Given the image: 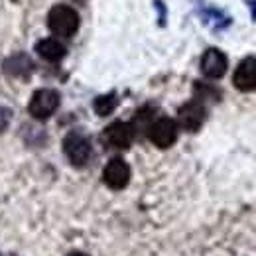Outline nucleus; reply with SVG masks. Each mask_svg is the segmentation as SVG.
Instances as JSON below:
<instances>
[{
	"instance_id": "20e7f679",
	"label": "nucleus",
	"mask_w": 256,
	"mask_h": 256,
	"mask_svg": "<svg viewBox=\"0 0 256 256\" xmlns=\"http://www.w3.org/2000/svg\"><path fill=\"white\" fill-rule=\"evenodd\" d=\"M148 138L154 146H158L162 150L170 148L172 144H176L178 140V122L168 118V116H162L158 120H154L150 128H148Z\"/></svg>"
},
{
	"instance_id": "9d476101",
	"label": "nucleus",
	"mask_w": 256,
	"mask_h": 256,
	"mask_svg": "<svg viewBox=\"0 0 256 256\" xmlns=\"http://www.w3.org/2000/svg\"><path fill=\"white\" fill-rule=\"evenodd\" d=\"M36 54H40V58H44L46 62H62L67 54V48L60 40L56 38H44L36 44Z\"/></svg>"
},
{
	"instance_id": "1a4fd4ad",
	"label": "nucleus",
	"mask_w": 256,
	"mask_h": 256,
	"mask_svg": "<svg viewBox=\"0 0 256 256\" xmlns=\"http://www.w3.org/2000/svg\"><path fill=\"white\" fill-rule=\"evenodd\" d=\"M102 136L108 146L124 150V148H130V144L134 142V126L130 122H112L110 126L104 128Z\"/></svg>"
},
{
	"instance_id": "9b49d317",
	"label": "nucleus",
	"mask_w": 256,
	"mask_h": 256,
	"mask_svg": "<svg viewBox=\"0 0 256 256\" xmlns=\"http://www.w3.org/2000/svg\"><path fill=\"white\" fill-rule=\"evenodd\" d=\"M4 69H6V73H10V75L24 77V75H28L34 69V64L30 62L28 56L16 54V56H12V58H8V60L4 62Z\"/></svg>"
},
{
	"instance_id": "39448f33",
	"label": "nucleus",
	"mask_w": 256,
	"mask_h": 256,
	"mask_svg": "<svg viewBox=\"0 0 256 256\" xmlns=\"http://www.w3.org/2000/svg\"><path fill=\"white\" fill-rule=\"evenodd\" d=\"M102 180L110 190H124L130 182V166L122 158H112L102 170Z\"/></svg>"
},
{
	"instance_id": "ddd939ff",
	"label": "nucleus",
	"mask_w": 256,
	"mask_h": 256,
	"mask_svg": "<svg viewBox=\"0 0 256 256\" xmlns=\"http://www.w3.org/2000/svg\"><path fill=\"white\" fill-rule=\"evenodd\" d=\"M8 120H10V110H6V108L0 106V132L8 126Z\"/></svg>"
},
{
	"instance_id": "0eeeda50",
	"label": "nucleus",
	"mask_w": 256,
	"mask_h": 256,
	"mask_svg": "<svg viewBox=\"0 0 256 256\" xmlns=\"http://www.w3.org/2000/svg\"><path fill=\"white\" fill-rule=\"evenodd\" d=\"M232 85H234L238 91H242V93L254 91L256 89V56H248V58H244L240 64L236 65L234 75H232Z\"/></svg>"
},
{
	"instance_id": "f03ea898",
	"label": "nucleus",
	"mask_w": 256,
	"mask_h": 256,
	"mask_svg": "<svg viewBox=\"0 0 256 256\" xmlns=\"http://www.w3.org/2000/svg\"><path fill=\"white\" fill-rule=\"evenodd\" d=\"M64 152L73 166L81 168L91 158V142L81 132H69L64 138Z\"/></svg>"
},
{
	"instance_id": "dca6fc26",
	"label": "nucleus",
	"mask_w": 256,
	"mask_h": 256,
	"mask_svg": "<svg viewBox=\"0 0 256 256\" xmlns=\"http://www.w3.org/2000/svg\"><path fill=\"white\" fill-rule=\"evenodd\" d=\"M69 256H89V254H85V252H71Z\"/></svg>"
},
{
	"instance_id": "f257e3e1",
	"label": "nucleus",
	"mask_w": 256,
	"mask_h": 256,
	"mask_svg": "<svg viewBox=\"0 0 256 256\" xmlns=\"http://www.w3.org/2000/svg\"><path fill=\"white\" fill-rule=\"evenodd\" d=\"M79 14L75 8L67 4H56L50 14H48V26L50 30L60 36V38H69L79 30Z\"/></svg>"
},
{
	"instance_id": "4468645a",
	"label": "nucleus",
	"mask_w": 256,
	"mask_h": 256,
	"mask_svg": "<svg viewBox=\"0 0 256 256\" xmlns=\"http://www.w3.org/2000/svg\"><path fill=\"white\" fill-rule=\"evenodd\" d=\"M154 4H156V8L160 10V24H164V20H166V8H164V2H162V0H156Z\"/></svg>"
},
{
	"instance_id": "2eb2a0df",
	"label": "nucleus",
	"mask_w": 256,
	"mask_h": 256,
	"mask_svg": "<svg viewBox=\"0 0 256 256\" xmlns=\"http://www.w3.org/2000/svg\"><path fill=\"white\" fill-rule=\"evenodd\" d=\"M246 4H248V8H250V12H252V20L256 22V0H244Z\"/></svg>"
},
{
	"instance_id": "423d86ee",
	"label": "nucleus",
	"mask_w": 256,
	"mask_h": 256,
	"mask_svg": "<svg viewBox=\"0 0 256 256\" xmlns=\"http://www.w3.org/2000/svg\"><path fill=\"white\" fill-rule=\"evenodd\" d=\"M205 116H207V110H205L203 102H199V100H190L178 110V122L188 132L199 130L201 124L205 122Z\"/></svg>"
},
{
	"instance_id": "6e6552de",
	"label": "nucleus",
	"mask_w": 256,
	"mask_h": 256,
	"mask_svg": "<svg viewBox=\"0 0 256 256\" xmlns=\"http://www.w3.org/2000/svg\"><path fill=\"white\" fill-rule=\"evenodd\" d=\"M228 69V60L221 50L209 48L201 58V73L209 79H221Z\"/></svg>"
},
{
	"instance_id": "7ed1b4c3",
	"label": "nucleus",
	"mask_w": 256,
	"mask_h": 256,
	"mask_svg": "<svg viewBox=\"0 0 256 256\" xmlns=\"http://www.w3.org/2000/svg\"><path fill=\"white\" fill-rule=\"evenodd\" d=\"M60 106V93L56 89H40L30 98V114L38 120L50 118Z\"/></svg>"
},
{
	"instance_id": "f8f14e48",
	"label": "nucleus",
	"mask_w": 256,
	"mask_h": 256,
	"mask_svg": "<svg viewBox=\"0 0 256 256\" xmlns=\"http://www.w3.org/2000/svg\"><path fill=\"white\" fill-rule=\"evenodd\" d=\"M116 104H118L116 95H114V93H108V95L96 96L95 102H93V108H95V112L98 116H108V114L116 108Z\"/></svg>"
}]
</instances>
